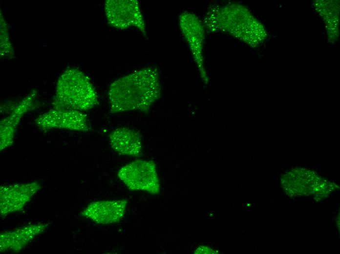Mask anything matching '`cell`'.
<instances>
[{
	"instance_id": "cell-8",
	"label": "cell",
	"mask_w": 340,
	"mask_h": 254,
	"mask_svg": "<svg viewBox=\"0 0 340 254\" xmlns=\"http://www.w3.org/2000/svg\"><path fill=\"white\" fill-rule=\"evenodd\" d=\"M41 188L38 181L0 186V216L21 211Z\"/></svg>"
},
{
	"instance_id": "cell-10",
	"label": "cell",
	"mask_w": 340,
	"mask_h": 254,
	"mask_svg": "<svg viewBox=\"0 0 340 254\" xmlns=\"http://www.w3.org/2000/svg\"><path fill=\"white\" fill-rule=\"evenodd\" d=\"M128 203L126 199L95 201L90 203L81 214L98 224H116L125 216Z\"/></svg>"
},
{
	"instance_id": "cell-13",
	"label": "cell",
	"mask_w": 340,
	"mask_h": 254,
	"mask_svg": "<svg viewBox=\"0 0 340 254\" xmlns=\"http://www.w3.org/2000/svg\"><path fill=\"white\" fill-rule=\"evenodd\" d=\"M111 148L118 154L135 158L141 157L143 151L140 132L127 127L114 129L109 134Z\"/></svg>"
},
{
	"instance_id": "cell-12",
	"label": "cell",
	"mask_w": 340,
	"mask_h": 254,
	"mask_svg": "<svg viewBox=\"0 0 340 254\" xmlns=\"http://www.w3.org/2000/svg\"><path fill=\"white\" fill-rule=\"evenodd\" d=\"M48 223H39L24 226L0 234V251L19 252L49 227Z\"/></svg>"
},
{
	"instance_id": "cell-14",
	"label": "cell",
	"mask_w": 340,
	"mask_h": 254,
	"mask_svg": "<svg viewBox=\"0 0 340 254\" xmlns=\"http://www.w3.org/2000/svg\"><path fill=\"white\" fill-rule=\"evenodd\" d=\"M334 0H317L314 3L316 10L323 20L329 38L339 36V2Z\"/></svg>"
},
{
	"instance_id": "cell-16",
	"label": "cell",
	"mask_w": 340,
	"mask_h": 254,
	"mask_svg": "<svg viewBox=\"0 0 340 254\" xmlns=\"http://www.w3.org/2000/svg\"><path fill=\"white\" fill-rule=\"evenodd\" d=\"M194 254H219V253L209 246L200 245L195 249Z\"/></svg>"
},
{
	"instance_id": "cell-4",
	"label": "cell",
	"mask_w": 340,
	"mask_h": 254,
	"mask_svg": "<svg viewBox=\"0 0 340 254\" xmlns=\"http://www.w3.org/2000/svg\"><path fill=\"white\" fill-rule=\"evenodd\" d=\"M117 176L130 190L153 195L160 193V180L156 165L152 160L137 159L130 162L119 169Z\"/></svg>"
},
{
	"instance_id": "cell-1",
	"label": "cell",
	"mask_w": 340,
	"mask_h": 254,
	"mask_svg": "<svg viewBox=\"0 0 340 254\" xmlns=\"http://www.w3.org/2000/svg\"><path fill=\"white\" fill-rule=\"evenodd\" d=\"M161 95L159 72L155 66L134 71L109 86L108 97L112 113L137 110L147 113Z\"/></svg>"
},
{
	"instance_id": "cell-11",
	"label": "cell",
	"mask_w": 340,
	"mask_h": 254,
	"mask_svg": "<svg viewBox=\"0 0 340 254\" xmlns=\"http://www.w3.org/2000/svg\"><path fill=\"white\" fill-rule=\"evenodd\" d=\"M37 93L36 90H32L14 107L9 115L0 120V151L11 146L13 143L15 134L21 120L26 113L36 107Z\"/></svg>"
},
{
	"instance_id": "cell-3",
	"label": "cell",
	"mask_w": 340,
	"mask_h": 254,
	"mask_svg": "<svg viewBox=\"0 0 340 254\" xmlns=\"http://www.w3.org/2000/svg\"><path fill=\"white\" fill-rule=\"evenodd\" d=\"M99 104L98 94L90 79L77 68L66 69L56 83L53 108L84 112Z\"/></svg>"
},
{
	"instance_id": "cell-2",
	"label": "cell",
	"mask_w": 340,
	"mask_h": 254,
	"mask_svg": "<svg viewBox=\"0 0 340 254\" xmlns=\"http://www.w3.org/2000/svg\"><path fill=\"white\" fill-rule=\"evenodd\" d=\"M211 13L206 21L210 29L227 33L252 47L258 46L266 38L263 25L242 5H225Z\"/></svg>"
},
{
	"instance_id": "cell-9",
	"label": "cell",
	"mask_w": 340,
	"mask_h": 254,
	"mask_svg": "<svg viewBox=\"0 0 340 254\" xmlns=\"http://www.w3.org/2000/svg\"><path fill=\"white\" fill-rule=\"evenodd\" d=\"M179 25L201 73L203 82L207 85L209 78L204 67L203 48L204 31L203 25L194 14L185 12L179 16Z\"/></svg>"
},
{
	"instance_id": "cell-5",
	"label": "cell",
	"mask_w": 340,
	"mask_h": 254,
	"mask_svg": "<svg viewBox=\"0 0 340 254\" xmlns=\"http://www.w3.org/2000/svg\"><path fill=\"white\" fill-rule=\"evenodd\" d=\"M105 11L108 22L120 30L136 28L147 38L146 24L137 0H107Z\"/></svg>"
},
{
	"instance_id": "cell-7",
	"label": "cell",
	"mask_w": 340,
	"mask_h": 254,
	"mask_svg": "<svg viewBox=\"0 0 340 254\" xmlns=\"http://www.w3.org/2000/svg\"><path fill=\"white\" fill-rule=\"evenodd\" d=\"M38 127L43 130L64 129L87 132L91 129L89 119L83 112L53 108L39 115L35 120Z\"/></svg>"
},
{
	"instance_id": "cell-15",
	"label": "cell",
	"mask_w": 340,
	"mask_h": 254,
	"mask_svg": "<svg viewBox=\"0 0 340 254\" xmlns=\"http://www.w3.org/2000/svg\"><path fill=\"white\" fill-rule=\"evenodd\" d=\"M0 57L11 59L15 57L13 47L9 38V34L7 23L0 11Z\"/></svg>"
},
{
	"instance_id": "cell-6",
	"label": "cell",
	"mask_w": 340,
	"mask_h": 254,
	"mask_svg": "<svg viewBox=\"0 0 340 254\" xmlns=\"http://www.w3.org/2000/svg\"><path fill=\"white\" fill-rule=\"evenodd\" d=\"M281 185L287 193L295 196L324 194L333 186L314 172L303 169L287 173L282 178Z\"/></svg>"
}]
</instances>
